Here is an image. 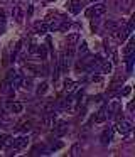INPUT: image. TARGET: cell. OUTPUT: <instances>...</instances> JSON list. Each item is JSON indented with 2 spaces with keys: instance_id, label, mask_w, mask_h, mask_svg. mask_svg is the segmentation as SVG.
Instances as JSON below:
<instances>
[{
  "instance_id": "1",
  "label": "cell",
  "mask_w": 135,
  "mask_h": 157,
  "mask_svg": "<svg viewBox=\"0 0 135 157\" xmlns=\"http://www.w3.org/2000/svg\"><path fill=\"white\" fill-rule=\"evenodd\" d=\"M128 34H130V31H128L127 27H123V29L115 27L113 31H110V39H111L113 42H117V44H122V42L127 39Z\"/></svg>"
},
{
  "instance_id": "2",
  "label": "cell",
  "mask_w": 135,
  "mask_h": 157,
  "mask_svg": "<svg viewBox=\"0 0 135 157\" xmlns=\"http://www.w3.org/2000/svg\"><path fill=\"white\" fill-rule=\"evenodd\" d=\"M106 12V5L105 4H94L91 9L86 10V17H101Z\"/></svg>"
},
{
  "instance_id": "3",
  "label": "cell",
  "mask_w": 135,
  "mask_h": 157,
  "mask_svg": "<svg viewBox=\"0 0 135 157\" xmlns=\"http://www.w3.org/2000/svg\"><path fill=\"white\" fill-rule=\"evenodd\" d=\"M120 106L122 103L118 101V100H111V101H108V106H106V117H113L117 112H120Z\"/></svg>"
},
{
  "instance_id": "4",
  "label": "cell",
  "mask_w": 135,
  "mask_h": 157,
  "mask_svg": "<svg viewBox=\"0 0 135 157\" xmlns=\"http://www.w3.org/2000/svg\"><path fill=\"white\" fill-rule=\"evenodd\" d=\"M29 145V137L27 135H22V137H19V139H14V142H12V149L14 150H20V149H24V147H27Z\"/></svg>"
},
{
  "instance_id": "5",
  "label": "cell",
  "mask_w": 135,
  "mask_h": 157,
  "mask_svg": "<svg viewBox=\"0 0 135 157\" xmlns=\"http://www.w3.org/2000/svg\"><path fill=\"white\" fill-rule=\"evenodd\" d=\"M52 127H54V135H57V137H63L64 133L68 132V123L63 122V120L57 122L56 125H52Z\"/></svg>"
},
{
  "instance_id": "6",
  "label": "cell",
  "mask_w": 135,
  "mask_h": 157,
  "mask_svg": "<svg viewBox=\"0 0 135 157\" xmlns=\"http://www.w3.org/2000/svg\"><path fill=\"white\" fill-rule=\"evenodd\" d=\"M117 130L122 133V135H127V133L132 130V123L127 122V120H122V122L117 123Z\"/></svg>"
},
{
  "instance_id": "7",
  "label": "cell",
  "mask_w": 135,
  "mask_h": 157,
  "mask_svg": "<svg viewBox=\"0 0 135 157\" xmlns=\"http://www.w3.org/2000/svg\"><path fill=\"white\" fill-rule=\"evenodd\" d=\"M22 79H24V78H22V75H20L19 71H15V73H14V75L9 78L10 86H12V88H17V86H20V85H22Z\"/></svg>"
},
{
  "instance_id": "8",
  "label": "cell",
  "mask_w": 135,
  "mask_h": 157,
  "mask_svg": "<svg viewBox=\"0 0 135 157\" xmlns=\"http://www.w3.org/2000/svg\"><path fill=\"white\" fill-rule=\"evenodd\" d=\"M100 71L103 73V75H110V73L113 71V64H111L110 61H101L100 63Z\"/></svg>"
},
{
  "instance_id": "9",
  "label": "cell",
  "mask_w": 135,
  "mask_h": 157,
  "mask_svg": "<svg viewBox=\"0 0 135 157\" xmlns=\"http://www.w3.org/2000/svg\"><path fill=\"white\" fill-rule=\"evenodd\" d=\"M7 110H9L10 113H20V112H22V103H19V101H10L9 105H7Z\"/></svg>"
},
{
  "instance_id": "10",
  "label": "cell",
  "mask_w": 135,
  "mask_h": 157,
  "mask_svg": "<svg viewBox=\"0 0 135 157\" xmlns=\"http://www.w3.org/2000/svg\"><path fill=\"white\" fill-rule=\"evenodd\" d=\"M42 122H44V125H46L47 128H51V127L56 123V117H54V113H46L44 118H42Z\"/></svg>"
},
{
  "instance_id": "11",
  "label": "cell",
  "mask_w": 135,
  "mask_h": 157,
  "mask_svg": "<svg viewBox=\"0 0 135 157\" xmlns=\"http://www.w3.org/2000/svg\"><path fill=\"white\" fill-rule=\"evenodd\" d=\"M111 135H113V130L106 128L103 132V135H101V144H103V145H108V144L111 142Z\"/></svg>"
},
{
  "instance_id": "12",
  "label": "cell",
  "mask_w": 135,
  "mask_h": 157,
  "mask_svg": "<svg viewBox=\"0 0 135 157\" xmlns=\"http://www.w3.org/2000/svg\"><path fill=\"white\" fill-rule=\"evenodd\" d=\"M34 31H36L37 34H44V32L49 31V27H47V24H44V22H36V24H34Z\"/></svg>"
},
{
  "instance_id": "13",
  "label": "cell",
  "mask_w": 135,
  "mask_h": 157,
  "mask_svg": "<svg viewBox=\"0 0 135 157\" xmlns=\"http://www.w3.org/2000/svg\"><path fill=\"white\" fill-rule=\"evenodd\" d=\"M71 106H73V98H71V96H66V98L59 103V110H69Z\"/></svg>"
},
{
  "instance_id": "14",
  "label": "cell",
  "mask_w": 135,
  "mask_h": 157,
  "mask_svg": "<svg viewBox=\"0 0 135 157\" xmlns=\"http://www.w3.org/2000/svg\"><path fill=\"white\" fill-rule=\"evenodd\" d=\"M78 42H79V36L78 34H68V37H66V44L68 46H76Z\"/></svg>"
},
{
  "instance_id": "15",
  "label": "cell",
  "mask_w": 135,
  "mask_h": 157,
  "mask_svg": "<svg viewBox=\"0 0 135 157\" xmlns=\"http://www.w3.org/2000/svg\"><path fill=\"white\" fill-rule=\"evenodd\" d=\"M106 118H108L106 112H105V110H100V112H96V115H94V123H103Z\"/></svg>"
},
{
  "instance_id": "16",
  "label": "cell",
  "mask_w": 135,
  "mask_h": 157,
  "mask_svg": "<svg viewBox=\"0 0 135 157\" xmlns=\"http://www.w3.org/2000/svg\"><path fill=\"white\" fill-rule=\"evenodd\" d=\"M133 51H135V39L132 37L130 41H128L127 48H125V56H128V54H133Z\"/></svg>"
},
{
  "instance_id": "17",
  "label": "cell",
  "mask_w": 135,
  "mask_h": 157,
  "mask_svg": "<svg viewBox=\"0 0 135 157\" xmlns=\"http://www.w3.org/2000/svg\"><path fill=\"white\" fill-rule=\"evenodd\" d=\"M29 130H30L29 122H22V123H19V127H15V132H29Z\"/></svg>"
},
{
  "instance_id": "18",
  "label": "cell",
  "mask_w": 135,
  "mask_h": 157,
  "mask_svg": "<svg viewBox=\"0 0 135 157\" xmlns=\"http://www.w3.org/2000/svg\"><path fill=\"white\" fill-rule=\"evenodd\" d=\"M78 54H79L81 58H84V56L88 54V44H86L84 41L81 42V44H79V48H78Z\"/></svg>"
},
{
  "instance_id": "19",
  "label": "cell",
  "mask_w": 135,
  "mask_h": 157,
  "mask_svg": "<svg viewBox=\"0 0 135 157\" xmlns=\"http://www.w3.org/2000/svg\"><path fill=\"white\" fill-rule=\"evenodd\" d=\"M10 88H12V86H10V81H9V79H5V81L0 83V93H7V91H10Z\"/></svg>"
},
{
  "instance_id": "20",
  "label": "cell",
  "mask_w": 135,
  "mask_h": 157,
  "mask_svg": "<svg viewBox=\"0 0 135 157\" xmlns=\"http://www.w3.org/2000/svg\"><path fill=\"white\" fill-rule=\"evenodd\" d=\"M12 142H14V139L10 135H2V145L3 147H12Z\"/></svg>"
},
{
  "instance_id": "21",
  "label": "cell",
  "mask_w": 135,
  "mask_h": 157,
  "mask_svg": "<svg viewBox=\"0 0 135 157\" xmlns=\"http://www.w3.org/2000/svg\"><path fill=\"white\" fill-rule=\"evenodd\" d=\"M12 15L15 17V21H17V22H22V10H20L19 7H14V10H12Z\"/></svg>"
},
{
  "instance_id": "22",
  "label": "cell",
  "mask_w": 135,
  "mask_h": 157,
  "mask_svg": "<svg viewBox=\"0 0 135 157\" xmlns=\"http://www.w3.org/2000/svg\"><path fill=\"white\" fill-rule=\"evenodd\" d=\"M47 86H49V85H47V83H46V81H42V83H40V85H39V86H37V90H36V93H37V95H44V93H46V91H47Z\"/></svg>"
},
{
  "instance_id": "23",
  "label": "cell",
  "mask_w": 135,
  "mask_h": 157,
  "mask_svg": "<svg viewBox=\"0 0 135 157\" xmlns=\"http://www.w3.org/2000/svg\"><path fill=\"white\" fill-rule=\"evenodd\" d=\"M64 90H66V91H73L74 90V81L66 79V81H64Z\"/></svg>"
},
{
  "instance_id": "24",
  "label": "cell",
  "mask_w": 135,
  "mask_h": 157,
  "mask_svg": "<svg viewBox=\"0 0 135 157\" xmlns=\"http://www.w3.org/2000/svg\"><path fill=\"white\" fill-rule=\"evenodd\" d=\"M37 52H39L40 59H46V58H47V52H46V46H42V44H40V48L37 49Z\"/></svg>"
},
{
  "instance_id": "25",
  "label": "cell",
  "mask_w": 135,
  "mask_h": 157,
  "mask_svg": "<svg viewBox=\"0 0 135 157\" xmlns=\"http://www.w3.org/2000/svg\"><path fill=\"white\" fill-rule=\"evenodd\" d=\"M78 154H79V144H74L71 147V155H78Z\"/></svg>"
},
{
  "instance_id": "26",
  "label": "cell",
  "mask_w": 135,
  "mask_h": 157,
  "mask_svg": "<svg viewBox=\"0 0 135 157\" xmlns=\"http://www.w3.org/2000/svg\"><path fill=\"white\" fill-rule=\"evenodd\" d=\"M105 27L110 29V31H113V29L117 27V24H115V22H106V24H105Z\"/></svg>"
},
{
  "instance_id": "27",
  "label": "cell",
  "mask_w": 135,
  "mask_h": 157,
  "mask_svg": "<svg viewBox=\"0 0 135 157\" xmlns=\"http://www.w3.org/2000/svg\"><path fill=\"white\" fill-rule=\"evenodd\" d=\"M122 95H123V96H128V95H130V86H125L123 91H122Z\"/></svg>"
},
{
  "instance_id": "28",
  "label": "cell",
  "mask_w": 135,
  "mask_h": 157,
  "mask_svg": "<svg viewBox=\"0 0 135 157\" xmlns=\"http://www.w3.org/2000/svg\"><path fill=\"white\" fill-rule=\"evenodd\" d=\"M78 2L79 0H73V12H78Z\"/></svg>"
},
{
  "instance_id": "29",
  "label": "cell",
  "mask_w": 135,
  "mask_h": 157,
  "mask_svg": "<svg viewBox=\"0 0 135 157\" xmlns=\"http://www.w3.org/2000/svg\"><path fill=\"white\" fill-rule=\"evenodd\" d=\"M93 81L100 83V81H101V76H93Z\"/></svg>"
},
{
  "instance_id": "30",
  "label": "cell",
  "mask_w": 135,
  "mask_h": 157,
  "mask_svg": "<svg viewBox=\"0 0 135 157\" xmlns=\"http://www.w3.org/2000/svg\"><path fill=\"white\" fill-rule=\"evenodd\" d=\"M3 15H5V14H3V10H2V9H0V21H3V19H5V17H3Z\"/></svg>"
},
{
  "instance_id": "31",
  "label": "cell",
  "mask_w": 135,
  "mask_h": 157,
  "mask_svg": "<svg viewBox=\"0 0 135 157\" xmlns=\"http://www.w3.org/2000/svg\"><path fill=\"white\" fill-rule=\"evenodd\" d=\"M2 147H3V145H2V137H0V149H2Z\"/></svg>"
}]
</instances>
